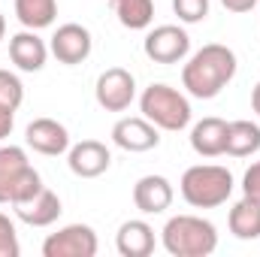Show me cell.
Returning a JSON list of instances; mask_svg holds the SVG:
<instances>
[{
    "label": "cell",
    "instance_id": "cell-28",
    "mask_svg": "<svg viewBox=\"0 0 260 257\" xmlns=\"http://www.w3.org/2000/svg\"><path fill=\"white\" fill-rule=\"evenodd\" d=\"M251 109H254V112L260 115V82L254 85V88H251Z\"/></svg>",
    "mask_w": 260,
    "mask_h": 257
},
{
    "label": "cell",
    "instance_id": "cell-24",
    "mask_svg": "<svg viewBox=\"0 0 260 257\" xmlns=\"http://www.w3.org/2000/svg\"><path fill=\"white\" fill-rule=\"evenodd\" d=\"M21 254V245H18V233H15V224L9 215L0 212V257H18Z\"/></svg>",
    "mask_w": 260,
    "mask_h": 257
},
{
    "label": "cell",
    "instance_id": "cell-14",
    "mask_svg": "<svg viewBox=\"0 0 260 257\" xmlns=\"http://www.w3.org/2000/svg\"><path fill=\"white\" fill-rule=\"evenodd\" d=\"M173 182L167 176H142L136 185H133V206L142 212V215H160L173 206Z\"/></svg>",
    "mask_w": 260,
    "mask_h": 257
},
{
    "label": "cell",
    "instance_id": "cell-1",
    "mask_svg": "<svg viewBox=\"0 0 260 257\" xmlns=\"http://www.w3.org/2000/svg\"><path fill=\"white\" fill-rule=\"evenodd\" d=\"M239 61L230 46L209 43L197 49L182 67V88L197 100H215L236 76Z\"/></svg>",
    "mask_w": 260,
    "mask_h": 257
},
{
    "label": "cell",
    "instance_id": "cell-20",
    "mask_svg": "<svg viewBox=\"0 0 260 257\" xmlns=\"http://www.w3.org/2000/svg\"><path fill=\"white\" fill-rule=\"evenodd\" d=\"M15 18L27 30L52 27L58 18V0H15Z\"/></svg>",
    "mask_w": 260,
    "mask_h": 257
},
{
    "label": "cell",
    "instance_id": "cell-19",
    "mask_svg": "<svg viewBox=\"0 0 260 257\" xmlns=\"http://www.w3.org/2000/svg\"><path fill=\"white\" fill-rule=\"evenodd\" d=\"M109 9L127 30H148L154 21V0H109Z\"/></svg>",
    "mask_w": 260,
    "mask_h": 257
},
{
    "label": "cell",
    "instance_id": "cell-29",
    "mask_svg": "<svg viewBox=\"0 0 260 257\" xmlns=\"http://www.w3.org/2000/svg\"><path fill=\"white\" fill-rule=\"evenodd\" d=\"M6 37V18H3V12H0V40Z\"/></svg>",
    "mask_w": 260,
    "mask_h": 257
},
{
    "label": "cell",
    "instance_id": "cell-16",
    "mask_svg": "<svg viewBox=\"0 0 260 257\" xmlns=\"http://www.w3.org/2000/svg\"><path fill=\"white\" fill-rule=\"evenodd\" d=\"M227 124L224 118H200L194 127H191V148H194L200 157H221L227 154Z\"/></svg>",
    "mask_w": 260,
    "mask_h": 257
},
{
    "label": "cell",
    "instance_id": "cell-15",
    "mask_svg": "<svg viewBox=\"0 0 260 257\" xmlns=\"http://www.w3.org/2000/svg\"><path fill=\"white\" fill-rule=\"evenodd\" d=\"M12 209H15L18 221H24L27 227H52L61 218V212H64L61 197L55 191H49V188H43L37 197H30L27 203H18Z\"/></svg>",
    "mask_w": 260,
    "mask_h": 257
},
{
    "label": "cell",
    "instance_id": "cell-23",
    "mask_svg": "<svg viewBox=\"0 0 260 257\" xmlns=\"http://www.w3.org/2000/svg\"><path fill=\"white\" fill-rule=\"evenodd\" d=\"M173 12L182 24H200L209 15V0H173Z\"/></svg>",
    "mask_w": 260,
    "mask_h": 257
},
{
    "label": "cell",
    "instance_id": "cell-8",
    "mask_svg": "<svg viewBox=\"0 0 260 257\" xmlns=\"http://www.w3.org/2000/svg\"><path fill=\"white\" fill-rule=\"evenodd\" d=\"M100 248L94 227L67 224L58 233H49L43 242V257H94Z\"/></svg>",
    "mask_w": 260,
    "mask_h": 257
},
{
    "label": "cell",
    "instance_id": "cell-6",
    "mask_svg": "<svg viewBox=\"0 0 260 257\" xmlns=\"http://www.w3.org/2000/svg\"><path fill=\"white\" fill-rule=\"evenodd\" d=\"M142 52L154 64H182L191 55V37L179 24H157L145 34Z\"/></svg>",
    "mask_w": 260,
    "mask_h": 257
},
{
    "label": "cell",
    "instance_id": "cell-12",
    "mask_svg": "<svg viewBox=\"0 0 260 257\" xmlns=\"http://www.w3.org/2000/svg\"><path fill=\"white\" fill-rule=\"evenodd\" d=\"M24 142L37 154L58 157V154H67L70 151V130L58 118H34L24 127Z\"/></svg>",
    "mask_w": 260,
    "mask_h": 257
},
{
    "label": "cell",
    "instance_id": "cell-17",
    "mask_svg": "<svg viewBox=\"0 0 260 257\" xmlns=\"http://www.w3.org/2000/svg\"><path fill=\"white\" fill-rule=\"evenodd\" d=\"M115 248L121 257H148L154 251V227L142 218H130L115 233Z\"/></svg>",
    "mask_w": 260,
    "mask_h": 257
},
{
    "label": "cell",
    "instance_id": "cell-21",
    "mask_svg": "<svg viewBox=\"0 0 260 257\" xmlns=\"http://www.w3.org/2000/svg\"><path fill=\"white\" fill-rule=\"evenodd\" d=\"M260 151V124L254 121H230L227 124V154L230 157H251Z\"/></svg>",
    "mask_w": 260,
    "mask_h": 257
},
{
    "label": "cell",
    "instance_id": "cell-9",
    "mask_svg": "<svg viewBox=\"0 0 260 257\" xmlns=\"http://www.w3.org/2000/svg\"><path fill=\"white\" fill-rule=\"evenodd\" d=\"M91 49H94L91 30H88L85 24H76V21L61 24V27L52 34V43H49V52L58 58V64H64V67L85 64V61L91 58Z\"/></svg>",
    "mask_w": 260,
    "mask_h": 257
},
{
    "label": "cell",
    "instance_id": "cell-25",
    "mask_svg": "<svg viewBox=\"0 0 260 257\" xmlns=\"http://www.w3.org/2000/svg\"><path fill=\"white\" fill-rule=\"evenodd\" d=\"M242 194L260 200V160H254V164L245 170V176H242Z\"/></svg>",
    "mask_w": 260,
    "mask_h": 257
},
{
    "label": "cell",
    "instance_id": "cell-2",
    "mask_svg": "<svg viewBox=\"0 0 260 257\" xmlns=\"http://www.w3.org/2000/svg\"><path fill=\"white\" fill-rule=\"evenodd\" d=\"M160 242L173 257H209L218 248V227L200 215H173L160 230Z\"/></svg>",
    "mask_w": 260,
    "mask_h": 257
},
{
    "label": "cell",
    "instance_id": "cell-4",
    "mask_svg": "<svg viewBox=\"0 0 260 257\" xmlns=\"http://www.w3.org/2000/svg\"><path fill=\"white\" fill-rule=\"evenodd\" d=\"M139 112L154 124L157 130H167V133H179L191 124V100L167 85V82H151L142 94H139Z\"/></svg>",
    "mask_w": 260,
    "mask_h": 257
},
{
    "label": "cell",
    "instance_id": "cell-22",
    "mask_svg": "<svg viewBox=\"0 0 260 257\" xmlns=\"http://www.w3.org/2000/svg\"><path fill=\"white\" fill-rule=\"evenodd\" d=\"M24 103V85L15 73L0 70V106H9L18 112V106Z\"/></svg>",
    "mask_w": 260,
    "mask_h": 257
},
{
    "label": "cell",
    "instance_id": "cell-7",
    "mask_svg": "<svg viewBox=\"0 0 260 257\" xmlns=\"http://www.w3.org/2000/svg\"><path fill=\"white\" fill-rule=\"evenodd\" d=\"M94 97H97V106L106 109V112H124V109H130V103L136 100V79H133V73L124 70V67L103 70L97 76Z\"/></svg>",
    "mask_w": 260,
    "mask_h": 257
},
{
    "label": "cell",
    "instance_id": "cell-26",
    "mask_svg": "<svg viewBox=\"0 0 260 257\" xmlns=\"http://www.w3.org/2000/svg\"><path fill=\"white\" fill-rule=\"evenodd\" d=\"M15 127V109L9 106H0V139H6Z\"/></svg>",
    "mask_w": 260,
    "mask_h": 257
},
{
    "label": "cell",
    "instance_id": "cell-11",
    "mask_svg": "<svg viewBox=\"0 0 260 257\" xmlns=\"http://www.w3.org/2000/svg\"><path fill=\"white\" fill-rule=\"evenodd\" d=\"M67 167L73 176L79 179H100L109 167H112V151L106 148V142L100 139H82L76 145H70L67 151Z\"/></svg>",
    "mask_w": 260,
    "mask_h": 257
},
{
    "label": "cell",
    "instance_id": "cell-5",
    "mask_svg": "<svg viewBox=\"0 0 260 257\" xmlns=\"http://www.w3.org/2000/svg\"><path fill=\"white\" fill-rule=\"evenodd\" d=\"M43 176L30 167L21 145H0V206H18L43 191Z\"/></svg>",
    "mask_w": 260,
    "mask_h": 257
},
{
    "label": "cell",
    "instance_id": "cell-3",
    "mask_svg": "<svg viewBox=\"0 0 260 257\" xmlns=\"http://www.w3.org/2000/svg\"><path fill=\"white\" fill-rule=\"evenodd\" d=\"M236 188L233 173L221 164H194L182 173L179 191L182 200L194 209H218L230 200V194Z\"/></svg>",
    "mask_w": 260,
    "mask_h": 257
},
{
    "label": "cell",
    "instance_id": "cell-10",
    "mask_svg": "<svg viewBox=\"0 0 260 257\" xmlns=\"http://www.w3.org/2000/svg\"><path fill=\"white\" fill-rule=\"evenodd\" d=\"M112 142L130 151V154H142V151H151L160 145V130L154 127L145 115H127V118H118L112 124Z\"/></svg>",
    "mask_w": 260,
    "mask_h": 257
},
{
    "label": "cell",
    "instance_id": "cell-13",
    "mask_svg": "<svg viewBox=\"0 0 260 257\" xmlns=\"http://www.w3.org/2000/svg\"><path fill=\"white\" fill-rule=\"evenodd\" d=\"M49 46L37 30H18L9 37V61L18 67L21 73H40L49 61Z\"/></svg>",
    "mask_w": 260,
    "mask_h": 257
},
{
    "label": "cell",
    "instance_id": "cell-18",
    "mask_svg": "<svg viewBox=\"0 0 260 257\" xmlns=\"http://www.w3.org/2000/svg\"><path fill=\"white\" fill-rule=\"evenodd\" d=\"M227 227L242 242L260 239V200L242 194V200H236L233 209H230V215H227Z\"/></svg>",
    "mask_w": 260,
    "mask_h": 257
},
{
    "label": "cell",
    "instance_id": "cell-27",
    "mask_svg": "<svg viewBox=\"0 0 260 257\" xmlns=\"http://www.w3.org/2000/svg\"><path fill=\"white\" fill-rule=\"evenodd\" d=\"M257 3H260V0H221V6H224L227 12H236V15H242V12H251Z\"/></svg>",
    "mask_w": 260,
    "mask_h": 257
}]
</instances>
